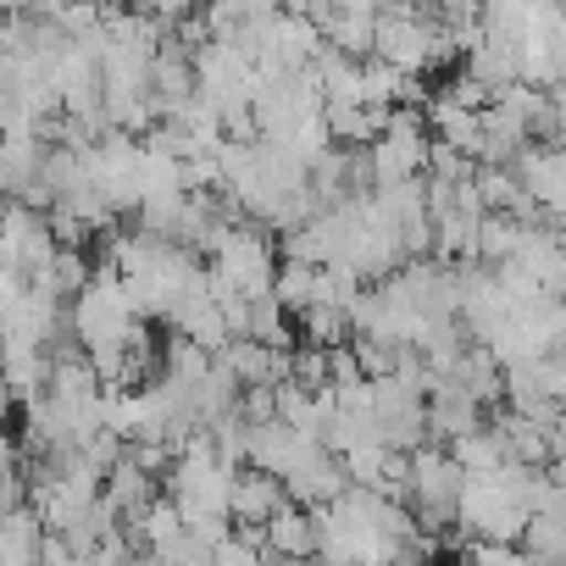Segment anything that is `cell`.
I'll use <instances>...</instances> for the list:
<instances>
[{"label": "cell", "instance_id": "cell-1", "mask_svg": "<svg viewBox=\"0 0 566 566\" xmlns=\"http://www.w3.org/2000/svg\"><path fill=\"white\" fill-rule=\"evenodd\" d=\"M211 255H217V261H211V277H222L233 295H244V301L272 295V277H277V244H272L250 217L228 222V228L217 233Z\"/></svg>", "mask_w": 566, "mask_h": 566}, {"label": "cell", "instance_id": "cell-20", "mask_svg": "<svg viewBox=\"0 0 566 566\" xmlns=\"http://www.w3.org/2000/svg\"><path fill=\"white\" fill-rule=\"evenodd\" d=\"M361 384H367V373H361L356 350H350V345H345V350H328V389L345 395V389H361Z\"/></svg>", "mask_w": 566, "mask_h": 566}, {"label": "cell", "instance_id": "cell-11", "mask_svg": "<svg viewBox=\"0 0 566 566\" xmlns=\"http://www.w3.org/2000/svg\"><path fill=\"white\" fill-rule=\"evenodd\" d=\"M272 301L283 312L306 317L317 306V266H295V261H277V277H272Z\"/></svg>", "mask_w": 566, "mask_h": 566}, {"label": "cell", "instance_id": "cell-3", "mask_svg": "<svg viewBox=\"0 0 566 566\" xmlns=\"http://www.w3.org/2000/svg\"><path fill=\"white\" fill-rule=\"evenodd\" d=\"M428 134H384L367 145V161H373V189H395V184H411V178H428Z\"/></svg>", "mask_w": 566, "mask_h": 566}, {"label": "cell", "instance_id": "cell-10", "mask_svg": "<svg viewBox=\"0 0 566 566\" xmlns=\"http://www.w3.org/2000/svg\"><path fill=\"white\" fill-rule=\"evenodd\" d=\"M244 339H255V345H266V350H277V356H290L295 350V328H290V312H283L272 295H261V301H250V328H244Z\"/></svg>", "mask_w": 566, "mask_h": 566}, {"label": "cell", "instance_id": "cell-13", "mask_svg": "<svg viewBox=\"0 0 566 566\" xmlns=\"http://www.w3.org/2000/svg\"><path fill=\"white\" fill-rule=\"evenodd\" d=\"M301 334H306V345L312 350H345L356 334H350V312H339V306H312L306 317H301Z\"/></svg>", "mask_w": 566, "mask_h": 566}, {"label": "cell", "instance_id": "cell-6", "mask_svg": "<svg viewBox=\"0 0 566 566\" xmlns=\"http://www.w3.org/2000/svg\"><path fill=\"white\" fill-rule=\"evenodd\" d=\"M378 0H350V7H334V23H328V45L350 62H367L373 56V34H378Z\"/></svg>", "mask_w": 566, "mask_h": 566}, {"label": "cell", "instance_id": "cell-5", "mask_svg": "<svg viewBox=\"0 0 566 566\" xmlns=\"http://www.w3.org/2000/svg\"><path fill=\"white\" fill-rule=\"evenodd\" d=\"M290 505V494H283V478H272V472H255V467H244L239 478H233V494H228V516L239 522V527H261L266 533V522Z\"/></svg>", "mask_w": 566, "mask_h": 566}, {"label": "cell", "instance_id": "cell-18", "mask_svg": "<svg viewBox=\"0 0 566 566\" xmlns=\"http://www.w3.org/2000/svg\"><path fill=\"white\" fill-rule=\"evenodd\" d=\"M112 505L145 511V505H150V472L134 467V461H117V472H112Z\"/></svg>", "mask_w": 566, "mask_h": 566}, {"label": "cell", "instance_id": "cell-14", "mask_svg": "<svg viewBox=\"0 0 566 566\" xmlns=\"http://www.w3.org/2000/svg\"><path fill=\"white\" fill-rule=\"evenodd\" d=\"M139 533L156 544V555H167V549L184 538V511H178L172 500H150V505L139 511Z\"/></svg>", "mask_w": 566, "mask_h": 566}, {"label": "cell", "instance_id": "cell-19", "mask_svg": "<svg viewBox=\"0 0 566 566\" xmlns=\"http://www.w3.org/2000/svg\"><path fill=\"white\" fill-rule=\"evenodd\" d=\"M461 566H533V560L522 555V544H483V538H472Z\"/></svg>", "mask_w": 566, "mask_h": 566}, {"label": "cell", "instance_id": "cell-21", "mask_svg": "<svg viewBox=\"0 0 566 566\" xmlns=\"http://www.w3.org/2000/svg\"><path fill=\"white\" fill-rule=\"evenodd\" d=\"M549 112H555V123H560V134H566V78L549 90Z\"/></svg>", "mask_w": 566, "mask_h": 566}, {"label": "cell", "instance_id": "cell-12", "mask_svg": "<svg viewBox=\"0 0 566 566\" xmlns=\"http://www.w3.org/2000/svg\"><path fill=\"white\" fill-rule=\"evenodd\" d=\"M522 555L533 566H566V516H533L522 533Z\"/></svg>", "mask_w": 566, "mask_h": 566}, {"label": "cell", "instance_id": "cell-7", "mask_svg": "<svg viewBox=\"0 0 566 566\" xmlns=\"http://www.w3.org/2000/svg\"><path fill=\"white\" fill-rule=\"evenodd\" d=\"M266 549L283 555V560H317V522L306 505H283L272 522H266Z\"/></svg>", "mask_w": 566, "mask_h": 566}, {"label": "cell", "instance_id": "cell-17", "mask_svg": "<svg viewBox=\"0 0 566 566\" xmlns=\"http://www.w3.org/2000/svg\"><path fill=\"white\" fill-rule=\"evenodd\" d=\"M290 384L306 389V395H323V389H328V350L295 345V350H290Z\"/></svg>", "mask_w": 566, "mask_h": 566}, {"label": "cell", "instance_id": "cell-2", "mask_svg": "<svg viewBox=\"0 0 566 566\" xmlns=\"http://www.w3.org/2000/svg\"><path fill=\"white\" fill-rule=\"evenodd\" d=\"M317 450H323V444L306 439V433H295L290 422H261V428H250V439H244V467L272 472V478H290V472H301Z\"/></svg>", "mask_w": 566, "mask_h": 566}, {"label": "cell", "instance_id": "cell-9", "mask_svg": "<svg viewBox=\"0 0 566 566\" xmlns=\"http://www.w3.org/2000/svg\"><path fill=\"white\" fill-rule=\"evenodd\" d=\"M178 328H184V339H189L195 350H206V356H222V350L233 345V334H228V323H222V312H217L211 295L184 301V306H178Z\"/></svg>", "mask_w": 566, "mask_h": 566}, {"label": "cell", "instance_id": "cell-16", "mask_svg": "<svg viewBox=\"0 0 566 566\" xmlns=\"http://www.w3.org/2000/svg\"><path fill=\"white\" fill-rule=\"evenodd\" d=\"M261 549H266V533L261 527H239V533H228L211 549V566H261Z\"/></svg>", "mask_w": 566, "mask_h": 566}, {"label": "cell", "instance_id": "cell-4", "mask_svg": "<svg viewBox=\"0 0 566 566\" xmlns=\"http://www.w3.org/2000/svg\"><path fill=\"white\" fill-rule=\"evenodd\" d=\"M283 494H290L295 505H306V511H317V505H339L345 494H350V478H345V461L323 444L301 472H290L283 478Z\"/></svg>", "mask_w": 566, "mask_h": 566}, {"label": "cell", "instance_id": "cell-8", "mask_svg": "<svg viewBox=\"0 0 566 566\" xmlns=\"http://www.w3.org/2000/svg\"><path fill=\"white\" fill-rule=\"evenodd\" d=\"M450 378H455V384L483 406V411L505 400V367H500V356H494V350H483V345H472V350L455 361V373H450Z\"/></svg>", "mask_w": 566, "mask_h": 566}, {"label": "cell", "instance_id": "cell-15", "mask_svg": "<svg viewBox=\"0 0 566 566\" xmlns=\"http://www.w3.org/2000/svg\"><path fill=\"white\" fill-rule=\"evenodd\" d=\"M472 189H478L483 211H516V200H522V184H516L511 167H478Z\"/></svg>", "mask_w": 566, "mask_h": 566}]
</instances>
